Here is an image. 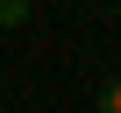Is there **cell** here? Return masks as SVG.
Returning a JSON list of instances; mask_svg holds the SVG:
<instances>
[{
	"label": "cell",
	"mask_w": 121,
	"mask_h": 113,
	"mask_svg": "<svg viewBox=\"0 0 121 113\" xmlns=\"http://www.w3.org/2000/svg\"><path fill=\"white\" fill-rule=\"evenodd\" d=\"M29 7H36V0H0V28H22V21H29Z\"/></svg>",
	"instance_id": "obj_1"
},
{
	"label": "cell",
	"mask_w": 121,
	"mask_h": 113,
	"mask_svg": "<svg viewBox=\"0 0 121 113\" xmlns=\"http://www.w3.org/2000/svg\"><path fill=\"white\" fill-rule=\"evenodd\" d=\"M100 106H107V113H121V78H107V85H100Z\"/></svg>",
	"instance_id": "obj_2"
}]
</instances>
